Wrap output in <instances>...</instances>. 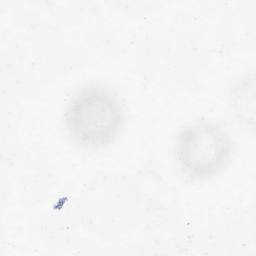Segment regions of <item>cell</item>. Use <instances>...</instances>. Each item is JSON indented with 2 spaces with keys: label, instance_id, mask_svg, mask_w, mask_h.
Instances as JSON below:
<instances>
[{
  "label": "cell",
  "instance_id": "cell-1",
  "mask_svg": "<svg viewBox=\"0 0 256 256\" xmlns=\"http://www.w3.org/2000/svg\"><path fill=\"white\" fill-rule=\"evenodd\" d=\"M125 120L117 94L102 84H87L70 96L64 111V124L72 141L86 149L111 144Z\"/></svg>",
  "mask_w": 256,
  "mask_h": 256
},
{
  "label": "cell",
  "instance_id": "cell-2",
  "mask_svg": "<svg viewBox=\"0 0 256 256\" xmlns=\"http://www.w3.org/2000/svg\"><path fill=\"white\" fill-rule=\"evenodd\" d=\"M233 141L217 122L198 120L180 130L176 141V158L184 175L194 181L218 174L228 164Z\"/></svg>",
  "mask_w": 256,
  "mask_h": 256
}]
</instances>
